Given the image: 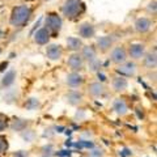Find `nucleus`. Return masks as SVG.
I'll use <instances>...</instances> for the list:
<instances>
[{
	"label": "nucleus",
	"mask_w": 157,
	"mask_h": 157,
	"mask_svg": "<svg viewBox=\"0 0 157 157\" xmlns=\"http://www.w3.org/2000/svg\"><path fill=\"white\" fill-rule=\"evenodd\" d=\"M32 16V9L28 6H18L13 8L12 14H11V24L13 26H24L25 24L30 20Z\"/></svg>",
	"instance_id": "1"
},
{
	"label": "nucleus",
	"mask_w": 157,
	"mask_h": 157,
	"mask_svg": "<svg viewBox=\"0 0 157 157\" xmlns=\"http://www.w3.org/2000/svg\"><path fill=\"white\" fill-rule=\"evenodd\" d=\"M62 11L67 18H75L84 11V4L81 0H67L63 4Z\"/></svg>",
	"instance_id": "2"
},
{
	"label": "nucleus",
	"mask_w": 157,
	"mask_h": 157,
	"mask_svg": "<svg viewBox=\"0 0 157 157\" xmlns=\"http://www.w3.org/2000/svg\"><path fill=\"white\" fill-rule=\"evenodd\" d=\"M46 29L48 32H52L54 34L60 32V29H62V18H60V16H58L56 13L47 14V17H46Z\"/></svg>",
	"instance_id": "3"
},
{
	"label": "nucleus",
	"mask_w": 157,
	"mask_h": 157,
	"mask_svg": "<svg viewBox=\"0 0 157 157\" xmlns=\"http://www.w3.org/2000/svg\"><path fill=\"white\" fill-rule=\"evenodd\" d=\"M135 71H136V66L134 64V63H131V62L122 63V64L117 68V72L118 73H121L122 76H127V77L134 76L135 75Z\"/></svg>",
	"instance_id": "4"
},
{
	"label": "nucleus",
	"mask_w": 157,
	"mask_h": 157,
	"mask_svg": "<svg viewBox=\"0 0 157 157\" xmlns=\"http://www.w3.org/2000/svg\"><path fill=\"white\" fill-rule=\"evenodd\" d=\"M127 59V54L123 47H115L114 50L111 51V60L117 63V64H122L124 63Z\"/></svg>",
	"instance_id": "5"
},
{
	"label": "nucleus",
	"mask_w": 157,
	"mask_h": 157,
	"mask_svg": "<svg viewBox=\"0 0 157 157\" xmlns=\"http://www.w3.org/2000/svg\"><path fill=\"white\" fill-rule=\"evenodd\" d=\"M67 63H68V66L71 67V70L78 71L82 68V66H84V59H82L81 55H78V54H72V55L68 58Z\"/></svg>",
	"instance_id": "6"
},
{
	"label": "nucleus",
	"mask_w": 157,
	"mask_h": 157,
	"mask_svg": "<svg viewBox=\"0 0 157 157\" xmlns=\"http://www.w3.org/2000/svg\"><path fill=\"white\" fill-rule=\"evenodd\" d=\"M62 54L63 51L59 45H50L46 48V55L50 60H59L62 58Z\"/></svg>",
	"instance_id": "7"
},
{
	"label": "nucleus",
	"mask_w": 157,
	"mask_h": 157,
	"mask_svg": "<svg viewBox=\"0 0 157 157\" xmlns=\"http://www.w3.org/2000/svg\"><path fill=\"white\" fill-rule=\"evenodd\" d=\"M48 39H50V32H48L46 28L39 29V30L34 34V41H36V43H38V45H46L48 42Z\"/></svg>",
	"instance_id": "8"
},
{
	"label": "nucleus",
	"mask_w": 157,
	"mask_h": 157,
	"mask_svg": "<svg viewBox=\"0 0 157 157\" xmlns=\"http://www.w3.org/2000/svg\"><path fill=\"white\" fill-rule=\"evenodd\" d=\"M151 26H152L151 20L145 18V17L137 18V20H136V22H135V29H136L137 32H140V33H145V32H148L149 29H151Z\"/></svg>",
	"instance_id": "9"
},
{
	"label": "nucleus",
	"mask_w": 157,
	"mask_h": 157,
	"mask_svg": "<svg viewBox=\"0 0 157 157\" xmlns=\"http://www.w3.org/2000/svg\"><path fill=\"white\" fill-rule=\"evenodd\" d=\"M144 51H145V47L140 43H134V45L130 46V56L134 58V59H140L141 56L144 55Z\"/></svg>",
	"instance_id": "10"
},
{
	"label": "nucleus",
	"mask_w": 157,
	"mask_h": 157,
	"mask_svg": "<svg viewBox=\"0 0 157 157\" xmlns=\"http://www.w3.org/2000/svg\"><path fill=\"white\" fill-rule=\"evenodd\" d=\"M78 33H80V36L82 38H92L93 36H94V33H96V29L94 26L92 25V24H82V25L80 26V29H78Z\"/></svg>",
	"instance_id": "11"
},
{
	"label": "nucleus",
	"mask_w": 157,
	"mask_h": 157,
	"mask_svg": "<svg viewBox=\"0 0 157 157\" xmlns=\"http://www.w3.org/2000/svg\"><path fill=\"white\" fill-rule=\"evenodd\" d=\"M88 92H89V94L93 97H100V96L104 94L105 88L101 82H92L89 85V88H88Z\"/></svg>",
	"instance_id": "12"
},
{
	"label": "nucleus",
	"mask_w": 157,
	"mask_h": 157,
	"mask_svg": "<svg viewBox=\"0 0 157 157\" xmlns=\"http://www.w3.org/2000/svg\"><path fill=\"white\" fill-rule=\"evenodd\" d=\"M111 45H113V38L110 36H104L97 39V46L102 51H106L107 48H110Z\"/></svg>",
	"instance_id": "13"
},
{
	"label": "nucleus",
	"mask_w": 157,
	"mask_h": 157,
	"mask_svg": "<svg viewBox=\"0 0 157 157\" xmlns=\"http://www.w3.org/2000/svg\"><path fill=\"white\" fill-rule=\"evenodd\" d=\"M67 84L70 86H72V88H76V86L82 84V77L78 75V73L72 72V73H70V75L67 76Z\"/></svg>",
	"instance_id": "14"
},
{
	"label": "nucleus",
	"mask_w": 157,
	"mask_h": 157,
	"mask_svg": "<svg viewBox=\"0 0 157 157\" xmlns=\"http://www.w3.org/2000/svg\"><path fill=\"white\" fill-rule=\"evenodd\" d=\"M127 85H128V82H127V80L124 77H115L114 80H113V88L117 90V92H122V90H124Z\"/></svg>",
	"instance_id": "15"
},
{
	"label": "nucleus",
	"mask_w": 157,
	"mask_h": 157,
	"mask_svg": "<svg viewBox=\"0 0 157 157\" xmlns=\"http://www.w3.org/2000/svg\"><path fill=\"white\" fill-rule=\"evenodd\" d=\"M82 59H86L88 62H92L97 59V52L92 46H85L82 48Z\"/></svg>",
	"instance_id": "16"
},
{
	"label": "nucleus",
	"mask_w": 157,
	"mask_h": 157,
	"mask_svg": "<svg viewBox=\"0 0 157 157\" xmlns=\"http://www.w3.org/2000/svg\"><path fill=\"white\" fill-rule=\"evenodd\" d=\"M113 109H114V111L117 113V114H119V115H124L126 113H127V105H126V102L123 100H117L114 101V105H113Z\"/></svg>",
	"instance_id": "17"
},
{
	"label": "nucleus",
	"mask_w": 157,
	"mask_h": 157,
	"mask_svg": "<svg viewBox=\"0 0 157 157\" xmlns=\"http://www.w3.org/2000/svg\"><path fill=\"white\" fill-rule=\"evenodd\" d=\"M67 46L70 50H73V51H76V50H80L81 46H82V43L81 41L78 38L76 37H70L67 39Z\"/></svg>",
	"instance_id": "18"
},
{
	"label": "nucleus",
	"mask_w": 157,
	"mask_h": 157,
	"mask_svg": "<svg viewBox=\"0 0 157 157\" xmlns=\"http://www.w3.org/2000/svg\"><path fill=\"white\" fill-rule=\"evenodd\" d=\"M81 94L78 92H76V90H72V92H70L68 93V96H67V100H68V102H70L71 105H77V104H80L81 102Z\"/></svg>",
	"instance_id": "19"
},
{
	"label": "nucleus",
	"mask_w": 157,
	"mask_h": 157,
	"mask_svg": "<svg viewBox=\"0 0 157 157\" xmlns=\"http://www.w3.org/2000/svg\"><path fill=\"white\" fill-rule=\"evenodd\" d=\"M14 78H16V72L14 71H8L3 77V85L4 86H9L11 84H13Z\"/></svg>",
	"instance_id": "20"
},
{
	"label": "nucleus",
	"mask_w": 157,
	"mask_h": 157,
	"mask_svg": "<svg viewBox=\"0 0 157 157\" xmlns=\"http://www.w3.org/2000/svg\"><path fill=\"white\" fill-rule=\"evenodd\" d=\"M157 64V56H156V51L153 52H151L147 55L145 58V66L147 67H149V68H155Z\"/></svg>",
	"instance_id": "21"
},
{
	"label": "nucleus",
	"mask_w": 157,
	"mask_h": 157,
	"mask_svg": "<svg viewBox=\"0 0 157 157\" xmlns=\"http://www.w3.org/2000/svg\"><path fill=\"white\" fill-rule=\"evenodd\" d=\"M75 147L77 148H93V143L92 141H78L75 144Z\"/></svg>",
	"instance_id": "22"
},
{
	"label": "nucleus",
	"mask_w": 157,
	"mask_h": 157,
	"mask_svg": "<svg viewBox=\"0 0 157 157\" xmlns=\"http://www.w3.org/2000/svg\"><path fill=\"white\" fill-rule=\"evenodd\" d=\"M28 109H30V110H33L34 107H37L38 106V100H36V98H30L28 102H26V105H25Z\"/></svg>",
	"instance_id": "23"
},
{
	"label": "nucleus",
	"mask_w": 157,
	"mask_h": 157,
	"mask_svg": "<svg viewBox=\"0 0 157 157\" xmlns=\"http://www.w3.org/2000/svg\"><path fill=\"white\" fill-rule=\"evenodd\" d=\"M89 67H90V70H92V71H97L98 68L101 67V62L98 60V59H94V60L89 62Z\"/></svg>",
	"instance_id": "24"
},
{
	"label": "nucleus",
	"mask_w": 157,
	"mask_h": 157,
	"mask_svg": "<svg viewBox=\"0 0 157 157\" xmlns=\"http://www.w3.org/2000/svg\"><path fill=\"white\" fill-rule=\"evenodd\" d=\"M8 148V143H7V139L3 136H0V153H3L4 151Z\"/></svg>",
	"instance_id": "25"
},
{
	"label": "nucleus",
	"mask_w": 157,
	"mask_h": 157,
	"mask_svg": "<svg viewBox=\"0 0 157 157\" xmlns=\"http://www.w3.org/2000/svg\"><path fill=\"white\" fill-rule=\"evenodd\" d=\"M102 156H104V153H102L101 149H94L89 153V157H102Z\"/></svg>",
	"instance_id": "26"
},
{
	"label": "nucleus",
	"mask_w": 157,
	"mask_h": 157,
	"mask_svg": "<svg viewBox=\"0 0 157 157\" xmlns=\"http://www.w3.org/2000/svg\"><path fill=\"white\" fill-rule=\"evenodd\" d=\"M119 155H121L122 157H130V156L132 155V152H131L128 148H123V149L119 152Z\"/></svg>",
	"instance_id": "27"
},
{
	"label": "nucleus",
	"mask_w": 157,
	"mask_h": 157,
	"mask_svg": "<svg viewBox=\"0 0 157 157\" xmlns=\"http://www.w3.org/2000/svg\"><path fill=\"white\" fill-rule=\"evenodd\" d=\"M7 127V119L3 115H0V131L4 130Z\"/></svg>",
	"instance_id": "28"
},
{
	"label": "nucleus",
	"mask_w": 157,
	"mask_h": 157,
	"mask_svg": "<svg viewBox=\"0 0 157 157\" xmlns=\"http://www.w3.org/2000/svg\"><path fill=\"white\" fill-rule=\"evenodd\" d=\"M148 9H149L151 12L156 13V2H152V3H149V7H148Z\"/></svg>",
	"instance_id": "29"
},
{
	"label": "nucleus",
	"mask_w": 157,
	"mask_h": 157,
	"mask_svg": "<svg viewBox=\"0 0 157 157\" xmlns=\"http://www.w3.org/2000/svg\"><path fill=\"white\" fill-rule=\"evenodd\" d=\"M14 157H28V155L24 151H20L17 153H14Z\"/></svg>",
	"instance_id": "30"
}]
</instances>
